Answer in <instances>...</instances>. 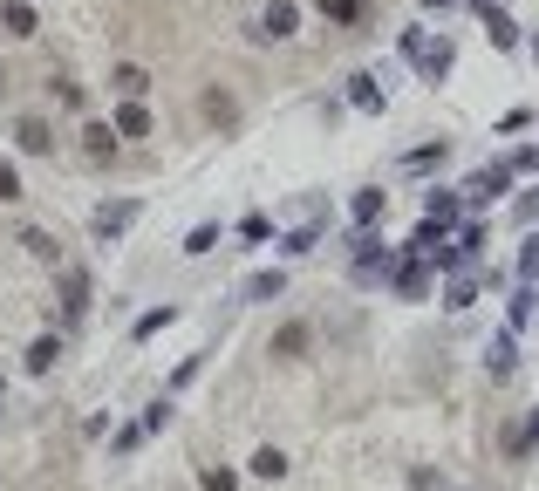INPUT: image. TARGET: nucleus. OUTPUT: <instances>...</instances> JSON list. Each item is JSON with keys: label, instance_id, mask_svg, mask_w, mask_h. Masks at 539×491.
Masks as SVG:
<instances>
[{"label": "nucleus", "instance_id": "f257e3e1", "mask_svg": "<svg viewBox=\"0 0 539 491\" xmlns=\"http://www.w3.org/2000/svg\"><path fill=\"white\" fill-rule=\"evenodd\" d=\"M389 266H396V253H389L383 239L362 226V232H355V260H348V280H355V287H383Z\"/></svg>", "mask_w": 539, "mask_h": 491}, {"label": "nucleus", "instance_id": "f03ea898", "mask_svg": "<svg viewBox=\"0 0 539 491\" xmlns=\"http://www.w3.org/2000/svg\"><path fill=\"white\" fill-rule=\"evenodd\" d=\"M144 219V198H110V205H96V219H89V232L103 239V246H116L123 232Z\"/></svg>", "mask_w": 539, "mask_h": 491}, {"label": "nucleus", "instance_id": "7ed1b4c3", "mask_svg": "<svg viewBox=\"0 0 539 491\" xmlns=\"http://www.w3.org/2000/svg\"><path fill=\"white\" fill-rule=\"evenodd\" d=\"M512 178H519V171H512V157H499V164H485V171H471V178H464V185H458V198H464V205H492L499 191H512Z\"/></svg>", "mask_w": 539, "mask_h": 491}, {"label": "nucleus", "instance_id": "20e7f679", "mask_svg": "<svg viewBox=\"0 0 539 491\" xmlns=\"http://www.w3.org/2000/svg\"><path fill=\"white\" fill-rule=\"evenodd\" d=\"M389 294H396V301H424V294H430V260H417V253L396 260V266H389Z\"/></svg>", "mask_w": 539, "mask_h": 491}, {"label": "nucleus", "instance_id": "39448f33", "mask_svg": "<svg viewBox=\"0 0 539 491\" xmlns=\"http://www.w3.org/2000/svg\"><path fill=\"white\" fill-rule=\"evenodd\" d=\"M308 348H314V321H280V328H273V341H267L273 362H301Z\"/></svg>", "mask_w": 539, "mask_h": 491}, {"label": "nucleus", "instance_id": "423d86ee", "mask_svg": "<svg viewBox=\"0 0 539 491\" xmlns=\"http://www.w3.org/2000/svg\"><path fill=\"white\" fill-rule=\"evenodd\" d=\"M321 239H328V212H321V205H314L308 219H301V226L287 232V239H280V253H287V260H308L314 246H321Z\"/></svg>", "mask_w": 539, "mask_h": 491}, {"label": "nucleus", "instance_id": "0eeeda50", "mask_svg": "<svg viewBox=\"0 0 539 491\" xmlns=\"http://www.w3.org/2000/svg\"><path fill=\"white\" fill-rule=\"evenodd\" d=\"M253 35H260V41H294V35H301V7H294V0H273Z\"/></svg>", "mask_w": 539, "mask_h": 491}, {"label": "nucleus", "instance_id": "6e6552de", "mask_svg": "<svg viewBox=\"0 0 539 491\" xmlns=\"http://www.w3.org/2000/svg\"><path fill=\"white\" fill-rule=\"evenodd\" d=\"M198 116H205L212 130H239V96H232V89H219V82H212V89L198 96Z\"/></svg>", "mask_w": 539, "mask_h": 491}, {"label": "nucleus", "instance_id": "1a4fd4ad", "mask_svg": "<svg viewBox=\"0 0 539 491\" xmlns=\"http://www.w3.org/2000/svg\"><path fill=\"white\" fill-rule=\"evenodd\" d=\"M55 273H62V314H69V321H82V314H89V266H55Z\"/></svg>", "mask_w": 539, "mask_h": 491}, {"label": "nucleus", "instance_id": "9d476101", "mask_svg": "<svg viewBox=\"0 0 539 491\" xmlns=\"http://www.w3.org/2000/svg\"><path fill=\"white\" fill-rule=\"evenodd\" d=\"M14 144L28 157H55V123H48V116H21V123H14Z\"/></svg>", "mask_w": 539, "mask_h": 491}, {"label": "nucleus", "instance_id": "9b49d317", "mask_svg": "<svg viewBox=\"0 0 539 491\" xmlns=\"http://www.w3.org/2000/svg\"><path fill=\"white\" fill-rule=\"evenodd\" d=\"M512 369H519V341H512V328H505V335L485 341V376H492V382H512Z\"/></svg>", "mask_w": 539, "mask_h": 491}, {"label": "nucleus", "instance_id": "f8f14e48", "mask_svg": "<svg viewBox=\"0 0 539 491\" xmlns=\"http://www.w3.org/2000/svg\"><path fill=\"white\" fill-rule=\"evenodd\" d=\"M383 103H389V89L376 76H369V69H362V76H348V110H362V116H383Z\"/></svg>", "mask_w": 539, "mask_h": 491}, {"label": "nucleus", "instance_id": "ddd939ff", "mask_svg": "<svg viewBox=\"0 0 539 491\" xmlns=\"http://www.w3.org/2000/svg\"><path fill=\"white\" fill-rule=\"evenodd\" d=\"M533 451H539V410H526L512 430H505V457H512V464H526Z\"/></svg>", "mask_w": 539, "mask_h": 491}, {"label": "nucleus", "instance_id": "4468645a", "mask_svg": "<svg viewBox=\"0 0 539 491\" xmlns=\"http://www.w3.org/2000/svg\"><path fill=\"white\" fill-rule=\"evenodd\" d=\"M110 89L123 96V103H144V96H151V69H137V62H116V69H110Z\"/></svg>", "mask_w": 539, "mask_h": 491}, {"label": "nucleus", "instance_id": "2eb2a0df", "mask_svg": "<svg viewBox=\"0 0 539 491\" xmlns=\"http://www.w3.org/2000/svg\"><path fill=\"white\" fill-rule=\"evenodd\" d=\"M451 62H458V48L437 35V41H424V55H417V76H424V82H444V76H451Z\"/></svg>", "mask_w": 539, "mask_h": 491}, {"label": "nucleus", "instance_id": "dca6fc26", "mask_svg": "<svg viewBox=\"0 0 539 491\" xmlns=\"http://www.w3.org/2000/svg\"><path fill=\"white\" fill-rule=\"evenodd\" d=\"M383 212H389V191L383 185H362L355 198H348V219H355V226H376Z\"/></svg>", "mask_w": 539, "mask_h": 491}, {"label": "nucleus", "instance_id": "f3484780", "mask_svg": "<svg viewBox=\"0 0 539 491\" xmlns=\"http://www.w3.org/2000/svg\"><path fill=\"white\" fill-rule=\"evenodd\" d=\"M458 212H464V198H458V191H424V219H430L437 232H451V226H458Z\"/></svg>", "mask_w": 539, "mask_h": 491}, {"label": "nucleus", "instance_id": "a211bd4d", "mask_svg": "<svg viewBox=\"0 0 539 491\" xmlns=\"http://www.w3.org/2000/svg\"><path fill=\"white\" fill-rule=\"evenodd\" d=\"M82 157H89V164H110L116 157V130L110 123H82Z\"/></svg>", "mask_w": 539, "mask_h": 491}, {"label": "nucleus", "instance_id": "6ab92c4d", "mask_svg": "<svg viewBox=\"0 0 539 491\" xmlns=\"http://www.w3.org/2000/svg\"><path fill=\"white\" fill-rule=\"evenodd\" d=\"M0 28H7L14 41H28L41 21H35V7H28V0H0Z\"/></svg>", "mask_w": 539, "mask_h": 491}, {"label": "nucleus", "instance_id": "aec40b11", "mask_svg": "<svg viewBox=\"0 0 539 491\" xmlns=\"http://www.w3.org/2000/svg\"><path fill=\"white\" fill-rule=\"evenodd\" d=\"M110 130L116 137H151V110H144V103H116Z\"/></svg>", "mask_w": 539, "mask_h": 491}, {"label": "nucleus", "instance_id": "412c9836", "mask_svg": "<svg viewBox=\"0 0 539 491\" xmlns=\"http://www.w3.org/2000/svg\"><path fill=\"white\" fill-rule=\"evenodd\" d=\"M62 362V335H35L28 341V376H48Z\"/></svg>", "mask_w": 539, "mask_h": 491}, {"label": "nucleus", "instance_id": "4be33fe9", "mask_svg": "<svg viewBox=\"0 0 539 491\" xmlns=\"http://www.w3.org/2000/svg\"><path fill=\"white\" fill-rule=\"evenodd\" d=\"M239 294H246V301H280V294H287V273H280V266H267V273H253Z\"/></svg>", "mask_w": 539, "mask_h": 491}, {"label": "nucleus", "instance_id": "5701e85b", "mask_svg": "<svg viewBox=\"0 0 539 491\" xmlns=\"http://www.w3.org/2000/svg\"><path fill=\"white\" fill-rule=\"evenodd\" d=\"M485 35H492V48H519V21L505 7H485Z\"/></svg>", "mask_w": 539, "mask_h": 491}, {"label": "nucleus", "instance_id": "b1692460", "mask_svg": "<svg viewBox=\"0 0 539 491\" xmlns=\"http://www.w3.org/2000/svg\"><path fill=\"white\" fill-rule=\"evenodd\" d=\"M21 246H28V253H35L41 266H62V246H55V232H41V226H28V232H21Z\"/></svg>", "mask_w": 539, "mask_h": 491}, {"label": "nucleus", "instance_id": "393cba45", "mask_svg": "<svg viewBox=\"0 0 539 491\" xmlns=\"http://www.w3.org/2000/svg\"><path fill=\"white\" fill-rule=\"evenodd\" d=\"M471 301H478V280H471V273H451V280H444V307H451V314H464Z\"/></svg>", "mask_w": 539, "mask_h": 491}, {"label": "nucleus", "instance_id": "a878e982", "mask_svg": "<svg viewBox=\"0 0 539 491\" xmlns=\"http://www.w3.org/2000/svg\"><path fill=\"white\" fill-rule=\"evenodd\" d=\"M171 321H178V307L164 301V307H151V314H137V328H130V335H137V341H151V335H164Z\"/></svg>", "mask_w": 539, "mask_h": 491}, {"label": "nucleus", "instance_id": "bb28decb", "mask_svg": "<svg viewBox=\"0 0 539 491\" xmlns=\"http://www.w3.org/2000/svg\"><path fill=\"white\" fill-rule=\"evenodd\" d=\"M246 471H253V478H267V485H273V478H287V457L273 451V444H260V451H253V464H246Z\"/></svg>", "mask_w": 539, "mask_h": 491}, {"label": "nucleus", "instance_id": "cd10ccee", "mask_svg": "<svg viewBox=\"0 0 539 491\" xmlns=\"http://www.w3.org/2000/svg\"><path fill=\"white\" fill-rule=\"evenodd\" d=\"M362 14H369L362 0H321V21H335V28H355Z\"/></svg>", "mask_w": 539, "mask_h": 491}, {"label": "nucleus", "instance_id": "c85d7f7f", "mask_svg": "<svg viewBox=\"0 0 539 491\" xmlns=\"http://www.w3.org/2000/svg\"><path fill=\"white\" fill-rule=\"evenodd\" d=\"M451 246H458V260L471 266V260H478V253H485V226H464L458 239H451Z\"/></svg>", "mask_w": 539, "mask_h": 491}, {"label": "nucleus", "instance_id": "c756f323", "mask_svg": "<svg viewBox=\"0 0 539 491\" xmlns=\"http://www.w3.org/2000/svg\"><path fill=\"white\" fill-rule=\"evenodd\" d=\"M444 157H451V144L437 137V144H424V151H410L403 164H410V171H430V164H444Z\"/></svg>", "mask_w": 539, "mask_h": 491}, {"label": "nucleus", "instance_id": "7c9ffc66", "mask_svg": "<svg viewBox=\"0 0 539 491\" xmlns=\"http://www.w3.org/2000/svg\"><path fill=\"white\" fill-rule=\"evenodd\" d=\"M144 437H151L144 423H123V430H116V444H110V451H116V457H130V451H144Z\"/></svg>", "mask_w": 539, "mask_h": 491}, {"label": "nucleus", "instance_id": "2f4dec72", "mask_svg": "<svg viewBox=\"0 0 539 491\" xmlns=\"http://www.w3.org/2000/svg\"><path fill=\"white\" fill-rule=\"evenodd\" d=\"M198 485H205V491H239V478H232L226 464H205V471H198Z\"/></svg>", "mask_w": 539, "mask_h": 491}, {"label": "nucleus", "instance_id": "473e14b6", "mask_svg": "<svg viewBox=\"0 0 539 491\" xmlns=\"http://www.w3.org/2000/svg\"><path fill=\"white\" fill-rule=\"evenodd\" d=\"M512 219H519V226H526V232L539 226V185H533V191H519V205H512Z\"/></svg>", "mask_w": 539, "mask_h": 491}, {"label": "nucleus", "instance_id": "72a5a7b5", "mask_svg": "<svg viewBox=\"0 0 539 491\" xmlns=\"http://www.w3.org/2000/svg\"><path fill=\"white\" fill-rule=\"evenodd\" d=\"M212 246H219V226H192L185 232V253H192V260L198 253H212Z\"/></svg>", "mask_w": 539, "mask_h": 491}, {"label": "nucleus", "instance_id": "f704fd0d", "mask_svg": "<svg viewBox=\"0 0 539 491\" xmlns=\"http://www.w3.org/2000/svg\"><path fill=\"white\" fill-rule=\"evenodd\" d=\"M519 280H539V232H526V246H519Z\"/></svg>", "mask_w": 539, "mask_h": 491}, {"label": "nucleus", "instance_id": "c9c22d12", "mask_svg": "<svg viewBox=\"0 0 539 491\" xmlns=\"http://www.w3.org/2000/svg\"><path fill=\"white\" fill-rule=\"evenodd\" d=\"M410 491H451V485H444V471H430V464H410Z\"/></svg>", "mask_w": 539, "mask_h": 491}, {"label": "nucleus", "instance_id": "e433bc0d", "mask_svg": "<svg viewBox=\"0 0 539 491\" xmlns=\"http://www.w3.org/2000/svg\"><path fill=\"white\" fill-rule=\"evenodd\" d=\"M48 89H55V103H62V110H82V82L55 76V82H48Z\"/></svg>", "mask_w": 539, "mask_h": 491}, {"label": "nucleus", "instance_id": "4c0bfd02", "mask_svg": "<svg viewBox=\"0 0 539 491\" xmlns=\"http://www.w3.org/2000/svg\"><path fill=\"white\" fill-rule=\"evenodd\" d=\"M14 198H21V171L0 157V205H14Z\"/></svg>", "mask_w": 539, "mask_h": 491}, {"label": "nucleus", "instance_id": "58836bf2", "mask_svg": "<svg viewBox=\"0 0 539 491\" xmlns=\"http://www.w3.org/2000/svg\"><path fill=\"white\" fill-rule=\"evenodd\" d=\"M424 28H403V41H396V48H403V62H410V69H417V55H424Z\"/></svg>", "mask_w": 539, "mask_h": 491}, {"label": "nucleus", "instance_id": "ea45409f", "mask_svg": "<svg viewBox=\"0 0 539 491\" xmlns=\"http://www.w3.org/2000/svg\"><path fill=\"white\" fill-rule=\"evenodd\" d=\"M137 423H144V430H151V437H157V430H164V423H171V403H151V410L137 416Z\"/></svg>", "mask_w": 539, "mask_h": 491}, {"label": "nucleus", "instance_id": "a19ab883", "mask_svg": "<svg viewBox=\"0 0 539 491\" xmlns=\"http://www.w3.org/2000/svg\"><path fill=\"white\" fill-rule=\"evenodd\" d=\"M198 369H205V355H185V362H178V376H171V389H185V382H192Z\"/></svg>", "mask_w": 539, "mask_h": 491}, {"label": "nucleus", "instance_id": "79ce46f5", "mask_svg": "<svg viewBox=\"0 0 539 491\" xmlns=\"http://www.w3.org/2000/svg\"><path fill=\"white\" fill-rule=\"evenodd\" d=\"M444 7H458V0H424V14H444Z\"/></svg>", "mask_w": 539, "mask_h": 491}, {"label": "nucleus", "instance_id": "37998d69", "mask_svg": "<svg viewBox=\"0 0 539 491\" xmlns=\"http://www.w3.org/2000/svg\"><path fill=\"white\" fill-rule=\"evenodd\" d=\"M533 321H539V287H533Z\"/></svg>", "mask_w": 539, "mask_h": 491}, {"label": "nucleus", "instance_id": "c03bdc74", "mask_svg": "<svg viewBox=\"0 0 539 491\" xmlns=\"http://www.w3.org/2000/svg\"><path fill=\"white\" fill-rule=\"evenodd\" d=\"M0 410H7V382H0Z\"/></svg>", "mask_w": 539, "mask_h": 491}, {"label": "nucleus", "instance_id": "a18cd8bd", "mask_svg": "<svg viewBox=\"0 0 539 491\" xmlns=\"http://www.w3.org/2000/svg\"><path fill=\"white\" fill-rule=\"evenodd\" d=\"M533 62H539V41H533Z\"/></svg>", "mask_w": 539, "mask_h": 491}, {"label": "nucleus", "instance_id": "49530a36", "mask_svg": "<svg viewBox=\"0 0 539 491\" xmlns=\"http://www.w3.org/2000/svg\"><path fill=\"white\" fill-rule=\"evenodd\" d=\"M478 7H492V0H478Z\"/></svg>", "mask_w": 539, "mask_h": 491}]
</instances>
